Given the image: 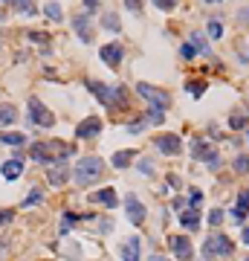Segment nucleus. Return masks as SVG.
Instances as JSON below:
<instances>
[{
    "label": "nucleus",
    "instance_id": "nucleus-20",
    "mask_svg": "<svg viewBox=\"0 0 249 261\" xmlns=\"http://www.w3.org/2000/svg\"><path fill=\"white\" fill-rule=\"evenodd\" d=\"M72 24H75V32H78V38H84V41H90V21L87 18H72Z\"/></svg>",
    "mask_w": 249,
    "mask_h": 261
},
{
    "label": "nucleus",
    "instance_id": "nucleus-23",
    "mask_svg": "<svg viewBox=\"0 0 249 261\" xmlns=\"http://www.w3.org/2000/svg\"><path fill=\"white\" fill-rule=\"evenodd\" d=\"M102 24H105V29H110V32H119V29H122V26H119V18L113 12H105Z\"/></svg>",
    "mask_w": 249,
    "mask_h": 261
},
{
    "label": "nucleus",
    "instance_id": "nucleus-17",
    "mask_svg": "<svg viewBox=\"0 0 249 261\" xmlns=\"http://www.w3.org/2000/svg\"><path fill=\"white\" fill-rule=\"evenodd\" d=\"M214 154H217V151H212L206 140H197V143H194V157H197V160H206V163H209Z\"/></svg>",
    "mask_w": 249,
    "mask_h": 261
},
{
    "label": "nucleus",
    "instance_id": "nucleus-34",
    "mask_svg": "<svg viewBox=\"0 0 249 261\" xmlns=\"http://www.w3.org/2000/svg\"><path fill=\"white\" fill-rule=\"evenodd\" d=\"M15 9H18V12H24V15H35L38 12L35 6H29V3H15Z\"/></svg>",
    "mask_w": 249,
    "mask_h": 261
},
{
    "label": "nucleus",
    "instance_id": "nucleus-36",
    "mask_svg": "<svg viewBox=\"0 0 249 261\" xmlns=\"http://www.w3.org/2000/svg\"><path fill=\"white\" fill-rule=\"evenodd\" d=\"M29 41H38V44H47L49 38H47V32H29Z\"/></svg>",
    "mask_w": 249,
    "mask_h": 261
},
{
    "label": "nucleus",
    "instance_id": "nucleus-3",
    "mask_svg": "<svg viewBox=\"0 0 249 261\" xmlns=\"http://www.w3.org/2000/svg\"><path fill=\"white\" fill-rule=\"evenodd\" d=\"M29 122L38 125V128H52V125H55V116L49 113L47 107H44V102L35 99V96L29 99Z\"/></svg>",
    "mask_w": 249,
    "mask_h": 261
},
{
    "label": "nucleus",
    "instance_id": "nucleus-7",
    "mask_svg": "<svg viewBox=\"0 0 249 261\" xmlns=\"http://www.w3.org/2000/svg\"><path fill=\"white\" fill-rule=\"evenodd\" d=\"M154 145H156V151H159V154H168V157L180 154V148H183V143H180L177 134H162V137H156V140H154Z\"/></svg>",
    "mask_w": 249,
    "mask_h": 261
},
{
    "label": "nucleus",
    "instance_id": "nucleus-11",
    "mask_svg": "<svg viewBox=\"0 0 249 261\" xmlns=\"http://www.w3.org/2000/svg\"><path fill=\"white\" fill-rule=\"evenodd\" d=\"M49 183L58 189V186H64L67 183V177H70V168H67V163H58V166H49Z\"/></svg>",
    "mask_w": 249,
    "mask_h": 261
},
{
    "label": "nucleus",
    "instance_id": "nucleus-24",
    "mask_svg": "<svg viewBox=\"0 0 249 261\" xmlns=\"http://www.w3.org/2000/svg\"><path fill=\"white\" fill-rule=\"evenodd\" d=\"M235 171L237 174H249V154H237L235 157Z\"/></svg>",
    "mask_w": 249,
    "mask_h": 261
},
{
    "label": "nucleus",
    "instance_id": "nucleus-35",
    "mask_svg": "<svg viewBox=\"0 0 249 261\" xmlns=\"http://www.w3.org/2000/svg\"><path fill=\"white\" fill-rule=\"evenodd\" d=\"M9 221H15V212L12 209H0V224H9Z\"/></svg>",
    "mask_w": 249,
    "mask_h": 261
},
{
    "label": "nucleus",
    "instance_id": "nucleus-18",
    "mask_svg": "<svg viewBox=\"0 0 249 261\" xmlns=\"http://www.w3.org/2000/svg\"><path fill=\"white\" fill-rule=\"evenodd\" d=\"M191 47L197 49L200 55H209L212 49H209V41H206V35H200V32H191V41H189Z\"/></svg>",
    "mask_w": 249,
    "mask_h": 261
},
{
    "label": "nucleus",
    "instance_id": "nucleus-32",
    "mask_svg": "<svg viewBox=\"0 0 249 261\" xmlns=\"http://www.w3.org/2000/svg\"><path fill=\"white\" fill-rule=\"evenodd\" d=\"M237 209H243V212H249V189L237 194Z\"/></svg>",
    "mask_w": 249,
    "mask_h": 261
},
{
    "label": "nucleus",
    "instance_id": "nucleus-10",
    "mask_svg": "<svg viewBox=\"0 0 249 261\" xmlns=\"http://www.w3.org/2000/svg\"><path fill=\"white\" fill-rule=\"evenodd\" d=\"M0 174H3V180H18L21 174H24V160H21V157L6 160V163L0 166Z\"/></svg>",
    "mask_w": 249,
    "mask_h": 261
},
{
    "label": "nucleus",
    "instance_id": "nucleus-21",
    "mask_svg": "<svg viewBox=\"0 0 249 261\" xmlns=\"http://www.w3.org/2000/svg\"><path fill=\"white\" fill-rule=\"evenodd\" d=\"M87 87H90V90L96 93V99H99L102 105H107V84H102V82H93V79H90V82H87Z\"/></svg>",
    "mask_w": 249,
    "mask_h": 261
},
{
    "label": "nucleus",
    "instance_id": "nucleus-1",
    "mask_svg": "<svg viewBox=\"0 0 249 261\" xmlns=\"http://www.w3.org/2000/svg\"><path fill=\"white\" fill-rule=\"evenodd\" d=\"M102 171H105V163L99 157H84L81 163L75 166V183L78 186H90V183H96L102 177Z\"/></svg>",
    "mask_w": 249,
    "mask_h": 261
},
{
    "label": "nucleus",
    "instance_id": "nucleus-9",
    "mask_svg": "<svg viewBox=\"0 0 249 261\" xmlns=\"http://www.w3.org/2000/svg\"><path fill=\"white\" fill-rule=\"evenodd\" d=\"M99 55H102V61H105V64H110V67H119V64H122V58H125V49L119 47V44H105Z\"/></svg>",
    "mask_w": 249,
    "mask_h": 261
},
{
    "label": "nucleus",
    "instance_id": "nucleus-14",
    "mask_svg": "<svg viewBox=\"0 0 249 261\" xmlns=\"http://www.w3.org/2000/svg\"><path fill=\"white\" fill-rule=\"evenodd\" d=\"M90 201H93V203H105L107 209H113V206L119 203V198H116V191L107 186V189H102V191H96V194H90Z\"/></svg>",
    "mask_w": 249,
    "mask_h": 261
},
{
    "label": "nucleus",
    "instance_id": "nucleus-39",
    "mask_svg": "<svg viewBox=\"0 0 249 261\" xmlns=\"http://www.w3.org/2000/svg\"><path fill=\"white\" fill-rule=\"evenodd\" d=\"M125 6H128V9H131V12H139V3H136V0H128V3H125Z\"/></svg>",
    "mask_w": 249,
    "mask_h": 261
},
{
    "label": "nucleus",
    "instance_id": "nucleus-19",
    "mask_svg": "<svg viewBox=\"0 0 249 261\" xmlns=\"http://www.w3.org/2000/svg\"><path fill=\"white\" fill-rule=\"evenodd\" d=\"M0 143L9 145V148H21V145L26 143V137L21 134V130H15V134H3V137H0Z\"/></svg>",
    "mask_w": 249,
    "mask_h": 261
},
{
    "label": "nucleus",
    "instance_id": "nucleus-44",
    "mask_svg": "<svg viewBox=\"0 0 249 261\" xmlns=\"http://www.w3.org/2000/svg\"><path fill=\"white\" fill-rule=\"evenodd\" d=\"M246 261H249V255H246Z\"/></svg>",
    "mask_w": 249,
    "mask_h": 261
},
{
    "label": "nucleus",
    "instance_id": "nucleus-6",
    "mask_svg": "<svg viewBox=\"0 0 249 261\" xmlns=\"http://www.w3.org/2000/svg\"><path fill=\"white\" fill-rule=\"evenodd\" d=\"M136 93L142 96V99H148V102H156V107H162V110L168 107V93L165 90H159V87H151V84L139 82L136 84Z\"/></svg>",
    "mask_w": 249,
    "mask_h": 261
},
{
    "label": "nucleus",
    "instance_id": "nucleus-27",
    "mask_svg": "<svg viewBox=\"0 0 249 261\" xmlns=\"http://www.w3.org/2000/svg\"><path fill=\"white\" fill-rule=\"evenodd\" d=\"M229 128H235V130L246 128V116H243V113H235V116L229 119Z\"/></svg>",
    "mask_w": 249,
    "mask_h": 261
},
{
    "label": "nucleus",
    "instance_id": "nucleus-31",
    "mask_svg": "<svg viewBox=\"0 0 249 261\" xmlns=\"http://www.w3.org/2000/svg\"><path fill=\"white\" fill-rule=\"evenodd\" d=\"M209 224H212V226H220V224H223V209H212V215H209Z\"/></svg>",
    "mask_w": 249,
    "mask_h": 261
},
{
    "label": "nucleus",
    "instance_id": "nucleus-2",
    "mask_svg": "<svg viewBox=\"0 0 249 261\" xmlns=\"http://www.w3.org/2000/svg\"><path fill=\"white\" fill-rule=\"evenodd\" d=\"M232 249H235V244H232L223 232H214V235L206 238L203 255H206V258H212V255H232Z\"/></svg>",
    "mask_w": 249,
    "mask_h": 261
},
{
    "label": "nucleus",
    "instance_id": "nucleus-26",
    "mask_svg": "<svg viewBox=\"0 0 249 261\" xmlns=\"http://www.w3.org/2000/svg\"><path fill=\"white\" fill-rule=\"evenodd\" d=\"M44 12H47L52 21H61V18H64V12H61L58 3H47V6H44Z\"/></svg>",
    "mask_w": 249,
    "mask_h": 261
},
{
    "label": "nucleus",
    "instance_id": "nucleus-25",
    "mask_svg": "<svg viewBox=\"0 0 249 261\" xmlns=\"http://www.w3.org/2000/svg\"><path fill=\"white\" fill-rule=\"evenodd\" d=\"M186 90H189L191 96H197V99H200V96L206 93V82H189V84H186Z\"/></svg>",
    "mask_w": 249,
    "mask_h": 261
},
{
    "label": "nucleus",
    "instance_id": "nucleus-13",
    "mask_svg": "<svg viewBox=\"0 0 249 261\" xmlns=\"http://www.w3.org/2000/svg\"><path fill=\"white\" fill-rule=\"evenodd\" d=\"M18 122V107L9 102H0V128H9Z\"/></svg>",
    "mask_w": 249,
    "mask_h": 261
},
{
    "label": "nucleus",
    "instance_id": "nucleus-40",
    "mask_svg": "<svg viewBox=\"0 0 249 261\" xmlns=\"http://www.w3.org/2000/svg\"><path fill=\"white\" fill-rule=\"evenodd\" d=\"M240 241H243V244H249V226H243V232H240Z\"/></svg>",
    "mask_w": 249,
    "mask_h": 261
},
{
    "label": "nucleus",
    "instance_id": "nucleus-28",
    "mask_svg": "<svg viewBox=\"0 0 249 261\" xmlns=\"http://www.w3.org/2000/svg\"><path fill=\"white\" fill-rule=\"evenodd\" d=\"M41 201H44V194H41V191H38V189H32V191H29V194H26L24 206H35V203H41Z\"/></svg>",
    "mask_w": 249,
    "mask_h": 261
},
{
    "label": "nucleus",
    "instance_id": "nucleus-5",
    "mask_svg": "<svg viewBox=\"0 0 249 261\" xmlns=\"http://www.w3.org/2000/svg\"><path fill=\"white\" fill-rule=\"evenodd\" d=\"M125 209H128V221H131L133 226H142L145 224V215H148V209L139 203V198H136L133 191L125 198Z\"/></svg>",
    "mask_w": 249,
    "mask_h": 261
},
{
    "label": "nucleus",
    "instance_id": "nucleus-12",
    "mask_svg": "<svg viewBox=\"0 0 249 261\" xmlns=\"http://www.w3.org/2000/svg\"><path fill=\"white\" fill-rule=\"evenodd\" d=\"M122 261H139V235H131V241L122 244Z\"/></svg>",
    "mask_w": 249,
    "mask_h": 261
},
{
    "label": "nucleus",
    "instance_id": "nucleus-16",
    "mask_svg": "<svg viewBox=\"0 0 249 261\" xmlns=\"http://www.w3.org/2000/svg\"><path fill=\"white\" fill-rule=\"evenodd\" d=\"M133 157H136V151H116V154L110 157V166L116 168H128L133 163Z\"/></svg>",
    "mask_w": 249,
    "mask_h": 261
},
{
    "label": "nucleus",
    "instance_id": "nucleus-43",
    "mask_svg": "<svg viewBox=\"0 0 249 261\" xmlns=\"http://www.w3.org/2000/svg\"><path fill=\"white\" fill-rule=\"evenodd\" d=\"M246 140H249V130H246Z\"/></svg>",
    "mask_w": 249,
    "mask_h": 261
},
{
    "label": "nucleus",
    "instance_id": "nucleus-22",
    "mask_svg": "<svg viewBox=\"0 0 249 261\" xmlns=\"http://www.w3.org/2000/svg\"><path fill=\"white\" fill-rule=\"evenodd\" d=\"M145 122H151V125H159V122H165V110L162 107H148V113H145Z\"/></svg>",
    "mask_w": 249,
    "mask_h": 261
},
{
    "label": "nucleus",
    "instance_id": "nucleus-8",
    "mask_svg": "<svg viewBox=\"0 0 249 261\" xmlns=\"http://www.w3.org/2000/svg\"><path fill=\"white\" fill-rule=\"evenodd\" d=\"M99 134H102V119H99V116L84 119L81 125L75 128V137H78V140H96Z\"/></svg>",
    "mask_w": 249,
    "mask_h": 261
},
{
    "label": "nucleus",
    "instance_id": "nucleus-4",
    "mask_svg": "<svg viewBox=\"0 0 249 261\" xmlns=\"http://www.w3.org/2000/svg\"><path fill=\"white\" fill-rule=\"evenodd\" d=\"M168 247L174 249V255L180 261H191L194 258V247H191L189 235H168Z\"/></svg>",
    "mask_w": 249,
    "mask_h": 261
},
{
    "label": "nucleus",
    "instance_id": "nucleus-29",
    "mask_svg": "<svg viewBox=\"0 0 249 261\" xmlns=\"http://www.w3.org/2000/svg\"><path fill=\"white\" fill-rule=\"evenodd\" d=\"M209 35H212V38H223V24H220V21H212V24H209Z\"/></svg>",
    "mask_w": 249,
    "mask_h": 261
},
{
    "label": "nucleus",
    "instance_id": "nucleus-37",
    "mask_svg": "<svg viewBox=\"0 0 249 261\" xmlns=\"http://www.w3.org/2000/svg\"><path fill=\"white\" fill-rule=\"evenodd\" d=\"M139 171H142V174H151V171H154V163H151V160H142V163H139Z\"/></svg>",
    "mask_w": 249,
    "mask_h": 261
},
{
    "label": "nucleus",
    "instance_id": "nucleus-38",
    "mask_svg": "<svg viewBox=\"0 0 249 261\" xmlns=\"http://www.w3.org/2000/svg\"><path fill=\"white\" fill-rule=\"evenodd\" d=\"M156 9H162V12H171V9H174V3H171V0H156Z\"/></svg>",
    "mask_w": 249,
    "mask_h": 261
},
{
    "label": "nucleus",
    "instance_id": "nucleus-33",
    "mask_svg": "<svg viewBox=\"0 0 249 261\" xmlns=\"http://www.w3.org/2000/svg\"><path fill=\"white\" fill-rule=\"evenodd\" d=\"M189 203H191L189 209H197V206L203 203V194H200V191H191V194H189Z\"/></svg>",
    "mask_w": 249,
    "mask_h": 261
},
{
    "label": "nucleus",
    "instance_id": "nucleus-30",
    "mask_svg": "<svg viewBox=\"0 0 249 261\" xmlns=\"http://www.w3.org/2000/svg\"><path fill=\"white\" fill-rule=\"evenodd\" d=\"M180 55H183V58H186V61H191V58H194V55H197V49L191 47V44H183V47H180Z\"/></svg>",
    "mask_w": 249,
    "mask_h": 261
},
{
    "label": "nucleus",
    "instance_id": "nucleus-41",
    "mask_svg": "<svg viewBox=\"0 0 249 261\" xmlns=\"http://www.w3.org/2000/svg\"><path fill=\"white\" fill-rule=\"evenodd\" d=\"M237 18H240V21H249V9H240V12H237Z\"/></svg>",
    "mask_w": 249,
    "mask_h": 261
},
{
    "label": "nucleus",
    "instance_id": "nucleus-15",
    "mask_svg": "<svg viewBox=\"0 0 249 261\" xmlns=\"http://www.w3.org/2000/svg\"><path fill=\"white\" fill-rule=\"evenodd\" d=\"M180 226H186V229H200V212L197 209H186V212L180 215Z\"/></svg>",
    "mask_w": 249,
    "mask_h": 261
},
{
    "label": "nucleus",
    "instance_id": "nucleus-42",
    "mask_svg": "<svg viewBox=\"0 0 249 261\" xmlns=\"http://www.w3.org/2000/svg\"><path fill=\"white\" fill-rule=\"evenodd\" d=\"M148 261H171V258H165V255H151Z\"/></svg>",
    "mask_w": 249,
    "mask_h": 261
}]
</instances>
